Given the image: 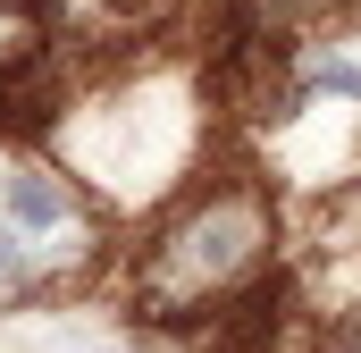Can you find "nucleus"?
<instances>
[{
    "instance_id": "nucleus-1",
    "label": "nucleus",
    "mask_w": 361,
    "mask_h": 353,
    "mask_svg": "<svg viewBox=\"0 0 361 353\" xmlns=\"http://www.w3.org/2000/svg\"><path fill=\"white\" fill-rule=\"evenodd\" d=\"M118 286L152 328L252 320V303L286 269V193L261 169H202L118 244Z\"/></svg>"
},
{
    "instance_id": "nucleus-2",
    "label": "nucleus",
    "mask_w": 361,
    "mask_h": 353,
    "mask_svg": "<svg viewBox=\"0 0 361 353\" xmlns=\"http://www.w3.org/2000/svg\"><path fill=\"white\" fill-rule=\"evenodd\" d=\"M42 143L85 176L118 219L126 210L143 219L177 185H193L202 160H210V85L177 51L126 34L109 68H92V76H76L59 92Z\"/></svg>"
},
{
    "instance_id": "nucleus-3",
    "label": "nucleus",
    "mask_w": 361,
    "mask_h": 353,
    "mask_svg": "<svg viewBox=\"0 0 361 353\" xmlns=\"http://www.w3.org/2000/svg\"><path fill=\"white\" fill-rule=\"evenodd\" d=\"M252 169L277 193H336L361 176V0H319L302 17H286L269 34H252Z\"/></svg>"
},
{
    "instance_id": "nucleus-4",
    "label": "nucleus",
    "mask_w": 361,
    "mask_h": 353,
    "mask_svg": "<svg viewBox=\"0 0 361 353\" xmlns=\"http://www.w3.org/2000/svg\"><path fill=\"white\" fill-rule=\"evenodd\" d=\"M118 261V210L42 135L0 126V311H34Z\"/></svg>"
},
{
    "instance_id": "nucleus-5",
    "label": "nucleus",
    "mask_w": 361,
    "mask_h": 353,
    "mask_svg": "<svg viewBox=\"0 0 361 353\" xmlns=\"http://www.w3.org/2000/svg\"><path fill=\"white\" fill-rule=\"evenodd\" d=\"M68 51V0H0V92Z\"/></svg>"
},
{
    "instance_id": "nucleus-6",
    "label": "nucleus",
    "mask_w": 361,
    "mask_h": 353,
    "mask_svg": "<svg viewBox=\"0 0 361 353\" xmlns=\"http://www.w3.org/2000/svg\"><path fill=\"white\" fill-rule=\"evenodd\" d=\"M269 353H361V303L328 320H294L286 303L269 311Z\"/></svg>"
}]
</instances>
